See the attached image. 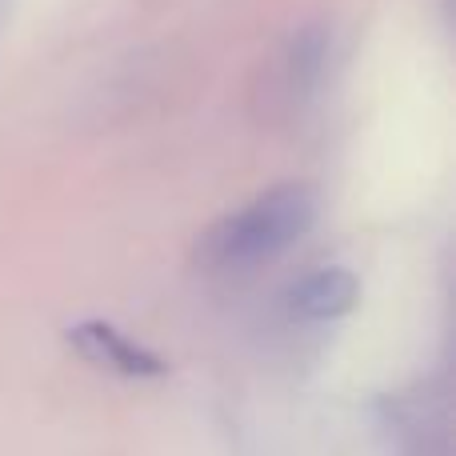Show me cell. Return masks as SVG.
<instances>
[{
    "label": "cell",
    "mask_w": 456,
    "mask_h": 456,
    "mask_svg": "<svg viewBox=\"0 0 456 456\" xmlns=\"http://www.w3.org/2000/svg\"><path fill=\"white\" fill-rule=\"evenodd\" d=\"M356 297L361 284L348 268H321L292 289V313H300L305 321H337L356 305Z\"/></svg>",
    "instance_id": "3"
},
{
    "label": "cell",
    "mask_w": 456,
    "mask_h": 456,
    "mask_svg": "<svg viewBox=\"0 0 456 456\" xmlns=\"http://www.w3.org/2000/svg\"><path fill=\"white\" fill-rule=\"evenodd\" d=\"M316 221V200L308 189H276L268 197L252 200L248 208L224 216L221 224L208 232L205 240V260L221 268H248L260 260L284 252L289 244H297L300 236Z\"/></svg>",
    "instance_id": "1"
},
{
    "label": "cell",
    "mask_w": 456,
    "mask_h": 456,
    "mask_svg": "<svg viewBox=\"0 0 456 456\" xmlns=\"http://www.w3.org/2000/svg\"><path fill=\"white\" fill-rule=\"evenodd\" d=\"M69 340L77 345L80 356H88L101 369H112L120 377H165L168 364L157 353H149L144 345L128 340L125 332H117L104 321H85L77 329H69Z\"/></svg>",
    "instance_id": "2"
}]
</instances>
